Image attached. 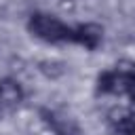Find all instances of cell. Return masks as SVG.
<instances>
[{
    "mask_svg": "<svg viewBox=\"0 0 135 135\" xmlns=\"http://www.w3.org/2000/svg\"><path fill=\"white\" fill-rule=\"evenodd\" d=\"M27 32L46 44H70L72 25L51 13H32L27 19Z\"/></svg>",
    "mask_w": 135,
    "mask_h": 135,
    "instance_id": "6da1fadb",
    "label": "cell"
},
{
    "mask_svg": "<svg viewBox=\"0 0 135 135\" xmlns=\"http://www.w3.org/2000/svg\"><path fill=\"white\" fill-rule=\"evenodd\" d=\"M40 120L44 122V127L53 133V135H82V129L78 127V122L57 110L51 108H40L38 110Z\"/></svg>",
    "mask_w": 135,
    "mask_h": 135,
    "instance_id": "7a4b0ae2",
    "label": "cell"
},
{
    "mask_svg": "<svg viewBox=\"0 0 135 135\" xmlns=\"http://www.w3.org/2000/svg\"><path fill=\"white\" fill-rule=\"evenodd\" d=\"M103 42V27L95 21H86V23H78L72 25V42L70 44H78L86 51H97Z\"/></svg>",
    "mask_w": 135,
    "mask_h": 135,
    "instance_id": "3957f363",
    "label": "cell"
},
{
    "mask_svg": "<svg viewBox=\"0 0 135 135\" xmlns=\"http://www.w3.org/2000/svg\"><path fill=\"white\" fill-rule=\"evenodd\" d=\"M108 127L114 135H135V110L131 105H114L108 112Z\"/></svg>",
    "mask_w": 135,
    "mask_h": 135,
    "instance_id": "277c9868",
    "label": "cell"
},
{
    "mask_svg": "<svg viewBox=\"0 0 135 135\" xmlns=\"http://www.w3.org/2000/svg\"><path fill=\"white\" fill-rule=\"evenodd\" d=\"M25 101V89L15 76H2L0 78V105L4 112L17 110Z\"/></svg>",
    "mask_w": 135,
    "mask_h": 135,
    "instance_id": "5b68a950",
    "label": "cell"
},
{
    "mask_svg": "<svg viewBox=\"0 0 135 135\" xmlns=\"http://www.w3.org/2000/svg\"><path fill=\"white\" fill-rule=\"evenodd\" d=\"M36 70H38L42 76L51 78V80H57V78H61V76L68 72L65 63L59 61V59H40V61L36 63Z\"/></svg>",
    "mask_w": 135,
    "mask_h": 135,
    "instance_id": "8992f818",
    "label": "cell"
},
{
    "mask_svg": "<svg viewBox=\"0 0 135 135\" xmlns=\"http://www.w3.org/2000/svg\"><path fill=\"white\" fill-rule=\"evenodd\" d=\"M2 114H4V110H2V105H0V116H2Z\"/></svg>",
    "mask_w": 135,
    "mask_h": 135,
    "instance_id": "52a82bcc",
    "label": "cell"
},
{
    "mask_svg": "<svg viewBox=\"0 0 135 135\" xmlns=\"http://www.w3.org/2000/svg\"><path fill=\"white\" fill-rule=\"evenodd\" d=\"M110 135H114V133H110Z\"/></svg>",
    "mask_w": 135,
    "mask_h": 135,
    "instance_id": "ba28073f",
    "label": "cell"
}]
</instances>
